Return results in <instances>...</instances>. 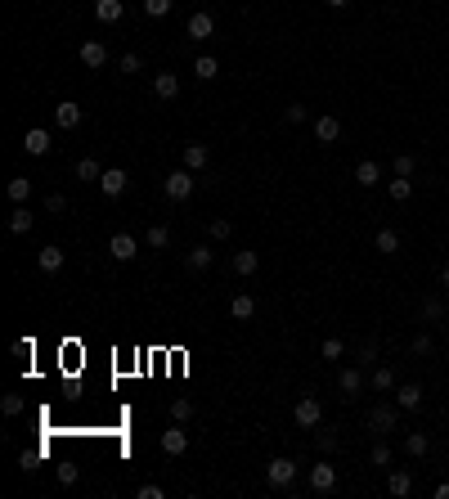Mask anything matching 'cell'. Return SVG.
Segmentation results:
<instances>
[{
  "mask_svg": "<svg viewBox=\"0 0 449 499\" xmlns=\"http://www.w3.org/2000/svg\"><path fill=\"white\" fill-rule=\"evenodd\" d=\"M193 185H198V180H193V172H189V167H180V172H171V176L162 180V193H166L171 203H185L189 193H193Z\"/></svg>",
  "mask_w": 449,
  "mask_h": 499,
  "instance_id": "cell-1",
  "label": "cell"
},
{
  "mask_svg": "<svg viewBox=\"0 0 449 499\" xmlns=\"http://www.w3.org/2000/svg\"><path fill=\"white\" fill-rule=\"evenodd\" d=\"M400 414H405V409H400V405H386V400H382V405H373V409H369V428H373V436L395 432Z\"/></svg>",
  "mask_w": 449,
  "mask_h": 499,
  "instance_id": "cell-2",
  "label": "cell"
},
{
  "mask_svg": "<svg viewBox=\"0 0 449 499\" xmlns=\"http://www.w3.org/2000/svg\"><path fill=\"white\" fill-rule=\"evenodd\" d=\"M293 419H297V428H319V423H324V405H319V400H314V396H301L297 400V409H293Z\"/></svg>",
  "mask_w": 449,
  "mask_h": 499,
  "instance_id": "cell-3",
  "label": "cell"
},
{
  "mask_svg": "<svg viewBox=\"0 0 449 499\" xmlns=\"http://www.w3.org/2000/svg\"><path fill=\"white\" fill-rule=\"evenodd\" d=\"M293 477H297V464H293V459H274V464L265 468V481H270L274 491H288V486H293Z\"/></svg>",
  "mask_w": 449,
  "mask_h": 499,
  "instance_id": "cell-4",
  "label": "cell"
},
{
  "mask_svg": "<svg viewBox=\"0 0 449 499\" xmlns=\"http://www.w3.org/2000/svg\"><path fill=\"white\" fill-rule=\"evenodd\" d=\"M310 491L314 495H333L337 491V468L333 464H314L310 468Z\"/></svg>",
  "mask_w": 449,
  "mask_h": 499,
  "instance_id": "cell-5",
  "label": "cell"
},
{
  "mask_svg": "<svg viewBox=\"0 0 449 499\" xmlns=\"http://www.w3.org/2000/svg\"><path fill=\"white\" fill-rule=\"evenodd\" d=\"M157 445H162V455H185V450H189V432L185 428H180V423H171V428H166L162 432V441H157Z\"/></svg>",
  "mask_w": 449,
  "mask_h": 499,
  "instance_id": "cell-6",
  "label": "cell"
},
{
  "mask_svg": "<svg viewBox=\"0 0 449 499\" xmlns=\"http://www.w3.org/2000/svg\"><path fill=\"white\" fill-rule=\"evenodd\" d=\"M135 252H140L135 234H113V239H108V257H113V261H135Z\"/></svg>",
  "mask_w": 449,
  "mask_h": 499,
  "instance_id": "cell-7",
  "label": "cell"
},
{
  "mask_svg": "<svg viewBox=\"0 0 449 499\" xmlns=\"http://www.w3.org/2000/svg\"><path fill=\"white\" fill-rule=\"evenodd\" d=\"M185 32H189V41H207V36L216 32V18L207 14V9H198V14H189V23H185Z\"/></svg>",
  "mask_w": 449,
  "mask_h": 499,
  "instance_id": "cell-8",
  "label": "cell"
},
{
  "mask_svg": "<svg viewBox=\"0 0 449 499\" xmlns=\"http://www.w3.org/2000/svg\"><path fill=\"white\" fill-rule=\"evenodd\" d=\"M126 172L121 167H104V176H99V193H108V198H117V193H126Z\"/></svg>",
  "mask_w": 449,
  "mask_h": 499,
  "instance_id": "cell-9",
  "label": "cell"
},
{
  "mask_svg": "<svg viewBox=\"0 0 449 499\" xmlns=\"http://www.w3.org/2000/svg\"><path fill=\"white\" fill-rule=\"evenodd\" d=\"M391 396H395V405L405 409V414H414V409H422V387H418V383H400V387H395Z\"/></svg>",
  "mask_w": 449,
  "mask_h": 499,
  "instance_id": "cell-10",
  "label": "cell"
},
{
  "mask_svg": "<svg viewBox=\"0 0 449 499\" xmlns=\"http://www.w3.org/2000/svg\"><path fill=\"white\" fill-rule=\"evenodd\" d=\"M337 136H342V121H337L333 113L314 117V140H319V144H337Z\"/></svg>",
  "mask_w": 449,
  "mask_h": 499,
  "instance_id": "cell-11",
  "label": "cell"
},
{
  "mask_svg": "<svg viewBox=\"0 0 449 499\" xmlns=\"http://www.w3.org/2000/svg\"><path fill=\"white\" fill-rule=\"evenodd\" d=\"M369 387H373V392H382V396H391L395 387H400L395 383V369H391V364H378V369L369 373Z\"/></svg>",
  "mask_w": 449,
  "mask_h": 499,
  "instance_id": "cell-12",
  "label": "cell"
},
{
  "mask_svg": "<svg viewBox=\"0 0 449 499\" xmlns=\"http://www.w3.org/2000/svg\"><path fill=\"white\" fill-rule=\"evenodd\" d=\"M54 126H59V131H77V126H81V108L72 104V100H63V104L54 108Z\"/></svg>",
  "mask_w": 449,
  "mask_h": 499,
  "instance_id": "cell-13",
  "label": "cell"
},
{
  "mask_svg": "<svg viewBox=\"0 0 449 499\" xmlns=\"http://www.w3.org/2000/svg\"><path fill=\"white\" fill-rule=\"evenodd\" d=\"M153 95H157V100H176V95H180V77H176V72H157V77H153Z\"/></svg>",
  "mask_w": 449,
  "mask_h": 499,
  "instance_id": "cell-14",
  "label": "cell"
},
{
  "mask_svg": "<svg viewBox=\"0 0 449 499\" xmlns=\"http://www.w3.org/2000/svg\"><path fill=\"white\" fill-rule=\"evenodd\" d=\"M121 14H126V5H121V0H94V18L108 23V28H113V23H121Z\"/></svg>",
  "mask_w": 449,
  "mask_h": 499,
  "instance_id": "cell-15",
  "label": "cell"
},
{
  "mask_svg": "<svg viewBox=\"0 0 449 499\" xmlns=\"http://www.w3.org/2000/svg\"><path fill=\"white\" fill-rule=\"evenodd\" d=\"M23 149H27L32 157H45L50 153V131H41V126L27 131V136H23Z\"/></svg>",
  "mask_w": 449,
  "mask_h": 499,
  "instance_id": "cell-16",
  "label": "cell"
},
{
  "mask_svg": "<svg viewBox=\"0 0 449 499\" xmlns=\"http://www.w3.org/2000/svg\"><path fill=\"white\" fill-rule=\"evenodd\" d=\"M386 491H391L395 499H405L409 491H414V477H409L405 468H391V472H386Z\"/></svg>",
  "mask_w": 449,
  "mask_h": 499,
  "instance_id": "cell-17",
  "label": "cell"
},
{
  "mask_svg": "<svg viewBox=\"0 0 449 499\" xmlns=\"http://www.w3.org/2000/svg\"><path fill=\"white\" fill-rule=\"evenodd\" d=\"M81 64L99 72V68L108 64V50H104V41H86V45H81Z\"/></svg>",
  "mask_w": 449,
  "mask_h": 499,
  "instance_id": "cell-18",
  "label": "cell"
},
{
  "mask_svg": "<svg viewBox=\"0 0 449 499\" xmlns=\"http://www.w3.org/2000/svg\"><path fill=\"white\" fill-rule=\"evenodd\" d=\"M378 180H382V167L373 162V157H364V162L355 167V185H364V189H373V185H378Z\"/></svg>",
  "mask_w": 449,
  "mask_h": 499,
  "instance_id": "cell-19",
  "label": "cell"
},
{
  "mask_svg": "<svg viewBox=\"0 0 449 499\" xmlns=\"http://www.w3.org/2000/svg\"><path fill=\"white\" fill-rule=\"evenodd\" d=\"M36 265H41L45 275H59V270H63V248H54V243H50V248H41V257H36Z\"/></svg>",
  "mask_w": 449,
  "mask_h": 499,
  "instance_id": "cell-20",
  "label": "cell"
},
{
  "mask_svg": "<svg viewBox=\"0 0 449 499\" xmlns=\"http://www.w3.org/2000/svg\"><path fill=\"white\" fill-rule=\"evenodd\" d=\"M229 265H234V275H242V279H247V275H257V270H261V257H257V252H247V248H242V252H234V261H229Z\"/></svg>",
  "mask_w": 449,
  "mask_h": 499,
  "instance_id": "cell-21",
  "label": "cell"
},
{
  "mask_svg": "<svg viewBox=\"0 0 449 499\" xmlns=\"http://www.w3.org/2000/svg\"><path fill=\"white\" fill-rule=\"evenodd\" d=\"M337 383H342V392H346V396H359V392H364V373H359V364L342 369V373H337Z\"/></svg>",
  "mask_w": 449,
  "mask_h": 499,
  "instance_id": "cell-22",
  "label": "cell"
},
{
  "mask_svg": "<svg viewBox=\"0 0 449 499\" xmlns=\"http://www.w3.org/2000/svg\"><path fill=\"white\" fill-rule=\"evenodd\" d=\"M189 270H211V261H216V252L207 248V243H198V248H189Z\"/></svg>",
  "mask_w": 449,
  "mask_h": 499,
  "instance_id": "cell-23",
  "label": "cell"
},
{
  "mask_svg": "<svg viewBox=\"0 0 449 499\" xmlns=\"http://www.w3.org/2000/svg\"><path fill=\"white\" fill-rule=\"evenodd\" d=\"M229 315H234V320H242L247 324L252 315H257V297H247V293H238L234 301H229Z\"/></svg>",
  "mask_w": 449,
  "mask_h": 499,
  "instance_id": "cell-24",
  "label": "cell"
},
{
  "mask_svg": "<svg viewBox=\"0 0 449 499\" xmlns=\"http://www.w3.org/2000/svg\"><path fill=\"white\" fill-rule=\"evenodd\" d=\"M207 144H185V167L189 172H202V167H207Z\"/></svg>",
  "mask_w": 449,
  "mask_h": 499,
  "instance_id": "cell-25",
  "label": "cell"
},
{
  "mask_svg": "<svg viewBox=\"0 0 449 499\" xmlns=\"http://www.w3.org/2000/svg\"><path fill=\"white\" fill-rule=\"evenodd\" d=\"M9 234H32V212H27L23 203L9 212Z\"/></svg>",
  "mask_w": 449,
  "mask_h": 499,
  "instance_id": "cell-26",
  "label": "cell"
},
{
  "mask_svg": "<svg viewBox=\"0 0 449 499\" xmlns=\"http://www.w3.org/2000/svg\"><path fill=\"white\" fill-rule=\"evenodd\" d=\"M193 77L198 81H211V77H221V64H216L211 54H202V59H193Z\"/></svg>",
  "mask_w": 449,
  "mask_h": 499,
  "instance_id": "cell-27",
  "label": "cell"
},
{
  "mask_svg": "<svg viewBox=\"0 0 449 499\" xmlns=\"http://www.w3.org/2000/svg\"><path fill=\"white\" fill-rule=\"evenodd\" d=\"M386 193H391L395 203H409V193H414V180H409V176H395L391 185H386Z\"/></svg>",
  "mask_w": 449,
  "mask_h": 499,
  "instance_id": "cell-28",
  "label": "cell"
},
{
  "mask_svg": "<svg viewBox=\"0 0 449 499\" xmlns=\"http://www.w3.org/2000/svg\"><path fill=\"white\" fill-rule=\"evenodd\" d=\"M99 162H94V157H81V162H77V180H90V185H99Z\"/></svg>",
  "mask_w": 449,
  "mask_h": 499,
  "instance_id": "cell-29",
  "label": "cell"
},
{
  "mask_svg": "<svg viewBox=\"0 0 449 499\" xmlns=\"http://www.w3.org/2000/svg\"><path fill=\"white\" fill-rule=\"evenodd\" d=\"M9 198H14V203H27V198H32V180H27V176H14V180H9Z\"/></svg>",
  "mask_w": 449,
  "mask_h": 499,
  "instance_id": "cell-30",
  "label": "cell"
},
{
  "mask_svg": "<svg viewBox=\"0 0 449 499\" xmlns=\"http://www.w3.org/2000/svg\"><path fill=\"white\" fill-rule=\"evenodd\" d=\"M427 445H431V441H427L422 432H409V436H405V450H409L414 459H422V455H427Z\"/></svg>",
  "mask_w": 449,
  "mask_h": 499,
  "instance_id": "cell-31",
  "label": "cell"
},
{
  "mask_svg": "<svg viewBox=\"0 0 449 499\" xmlns=\"http://www.w3.org/2000/svg\"><path fill=\"white\" fill-rule=\"evenodd\" d=\"M378 252H386V257L400 252V234H395V229H378Z\"/></svg>",
  "mask_w": 449,
  "mask_h": 499,
  "instance_id": "cell-32",
  "label": "cell"
},
{
  "mask_svg": "<svg viewBox=\"0 0 449 499\" xmlns=\"http://www.w3.org/2000/svg\"><path fill=\"white\" fill-rule=\"evenodd\" d=\"M171 419H176V423H189V419H193V400L176 396V400H171Z\"/></svg>",
  "mask_w": 449,
  "mask_h": 499,
  "instance_id": "cell-33",
  "label": "cell"
},
{
  "mask_svg": "<svg viewBox=\"0 0 449 499\" xmlns=\"http://www.w3.org/2000/svg\"><path fill=\"white\" fill-rule=\"evenodd\" d=\"M144 243H149V248H166V243H171V229H166V225H153L149 234H144Z\"/></svg>",
  "mask_w": 449,
  "mask_h": 499,
  "instance_id": "cell-34",
  "label": "cell"
},
{
  "mask_svg": "<svg viewBox=\"0 0 449 499\" xmlns=\"http://www.w3.org/2000/svg\"><path fill=\"white\" fill-rule=\"evenodd\" d=\"M441 315H445V301H441V297H427V301H422V320H427V324H436Z\"/></svg>",
  "mask_w": 449,
  "mask_h": 499,
  "instance_id": "cell-35",
  "label": "cell"
},
{
  "mask_svg": "<svg viewBox=\"0 0 449 499\" xmlns=\"http://www.w3.org/2000/svg\"><path fill=\"white\" fill-rule=\"evenodd\" d=\"M319 356H324V360H342V356H346V342H342V337H328V342L319 347Z\"/></svg>",
  "mask_w": 449,
  "mask_h": 499,
  "instance_id": "cell-36",
  "label": "cell"
},
{
  "mask_svg": "<svg viewBox=\"0 0 449 499\" xmlns=\"http://www.w3.org/2000/svg\"><path fill=\"white\" fill-rule=\"evenodd\" d=\"M373 464H378V468H391V445H386V441H378V445H373Z\"/></svg>",
  "mask_w": 449,
  "mask_h": 499,
  "instance_id": "cell-37",
  "label": "cell"
},
{
  "mask_svg": "<svg viewBox=\"0 0 449 499\" xmlns=\"http://www.w3.org/2000/svg\"><path fill=\"white\" fill-rule=\"evenodd\" d=\"M144 9H149V18H166L171 14V0H144Z\"/></svg>",
  "mask_w": 449,
  "mask_h": 499,
  "instance_id": "cell-38",
  "label": "cell"
},
{
  "mask_svg": "<svg viewBox=\"0 0 449 499\" xmlns=\"http://www.w3.org/2000/svg\"><path fill=\"white\" fill-rule=\"evenodd\" d=\"M0 409H5L9 419H14V414H23V396H14V392H9V396H0Z\"/></svg>",
  "mask_w": 449,
  "mask_h": 499,
  "instance_id": "cell-39",
  "label": "cell"
},
{
  "mask_svg": "<svg viewBox=\"0 0 449 499\" xmlns=\"http://www.w3.org/2000/svg\"><path fill=\"white\" fill-rule=\"evenodd\" d=\"M414 167H418L414 153H400V157H395V176H414Z\"/></svg>",
  "mask_w": 449,
  "mask_h": 499,
  "instance_id": "cell-40",
  "label": "cell"
},
{
  "mask_svg": "<svg viewBox=\"0 0 449 499\" xmlns=\"http://www.w3.org/2000/svg\"><path fill=\"white\" fill-rule=\"evenodd\" d=\"M431 351H436V342H431L427 333H418V337H414V356H431Z\"/></svg>",
  "mask_w": 449,
  "mask_h": 499,
  "instance_id": "cell-41",
  "label": "cell"
},
{
  "mask_svg": "<svg viewBox=\"0 0 449 499\" xmlns=\"http://www.w3.org/2000/svg\"><path fill=\"white\" fill-rule=\"evenodd\" d=\"M319 450H337V432L333 428H319Z\"/></svg>",
  "mask_w": 449,
  "mask_h": 499,
  "instance_id": "cell-42",
  "label": "cell"
},
{
  "mask_svg": "<svg viewBox=\"0 0 449 499\" xmlns=\"http://www.w3.org/2000/svg\"><path fill=\"white\" fill-rule=\"evenodd\" d=\"M283 117H288V121H306V104H288Z\"/></svg>",
  "mask_w": 449,
  "mask_h": 499,
  "instance_id": "cell-43",
  "label": "cell"
},
{
  "mask_svg": "<svg viewBox=\"0 0 449 499\" xmlns=\"http://www.w3.org/2000/svg\"><path fill=\"white\" fill-rule=\"evenodd\" d=\"M373 360H378V347H373V342H364V347H359V360H355V364H373Z\"/></svg>",
  "mask_w": 449,
  "mask_h": 499,
  "instance_id": "cell-44",
  "label": "cell"
},
{
  "mask_svg": "<svg viewBox=\"0 0 449 499\" xmlns=\"http://www.w3.org/2000/svg\"><path fill=\"white\" fill-rule=\"evenodd\" d=\"M229 234H234V225H229V221H211V239H229Z\"/></svg>",
  "mask_w": 449,
  "mask_h": 499,
  "instance_id": "cell-45",
  "label": "cell"
},
{
  "mask_svg": "<svg viewBox=\"0 0 449 499\" xmlns=\"http://www.w3.org/2000/svg\"><path fill=\"white\" fill-rule=\"evenodd\" d=\"M135 495H140V499H162L166 491H162V486H153V481H149V486H140V491H135Z\"/></svg>",
  "mask_w": 449,
  "mask_h": 499,
  "instance_id": "cell-46",
  "label": "cell"
},
{
  "mask_svg": "<svg viewBox=\"0 0 449 499\" xmlns=\"http://www.w3.org/2000/svg\"><path fill=\"white\" fill-rule=\"evenodd\" d=\"M45 207H50V212H68V198H63V193H50Z\"/></svg>",
  "mask_w": 449,
  "mask_h": 499,
  "instance_id": "cell-47",
  "label": "cell"
},
{
  "mask_svg": "<svg viewBox=\"0 0 449 499\" xmlns=\"http://www.w3.org/2000/svg\"><path fill=\"white\" fill-rule=\"evenodd\" d=\"M144 64H140V54H121V72H140Z\"/></svg>",
  "mask_w": 449,
  "mask_h": 499,
  "instance_id": "cell-48",
  "label": "cell"
},
{
  "mask_svg": "<svg viewBox=\"0 0 449 499\" xmlns=\"http://www.w3.org/2000/svg\"><path fill=\"white\" fill-rule=\"evenodd\" d=\"M59 481H63V486L77 481V464H63V468H59Z\"/></svg>",
  "mask_w": 449,
  "mask_h": 499,
  "instance_id": "cell-49",
  "label": "cell"
},
{
  "mask_svg": "<svg viewBox=\"0 0 449 499\" xmlns=\"http://www.w3.org/2000/svg\"><path fill=\"white\" fill-rule=\"evenodd\" d=\"M14 351H18V356H27V360H32V351H36V347H32V337H18V342H14Z\"/></svg>",
  "mask_w": 449,
  "mask_h": 499,
  "instance_id": "cell-50",
  "label": "cell"
},
{
  "mask_svg": "<svg viewBox=\"0 0 449 499\" xmlns=\"http://www.w3.org/2000/svg\"><path fill=\"white\" fill-rule=\"evenodd\" d=\"M436 499H449V481H441V486H436Z\"/></svg>",
  "mask_w": 449,
  "mask_h": 499,
  "instance_id": "cell-51",
  "label": "cell"
},
{
  "mask_svg": "<svg viewBox=\"0 0 449 499\" xmlns=\"http://www.w3.org/2000/svg\"><path fill=\"white\" fill-rule=\"evenodd\" d=\"M324 5H328V9H346L350 0H324Z\"/></svg>",
  "mask_w": 449,
  "mask_h": 499,
  "instance_id": "cell-52",
  "label": "cell"
},
{
  "mask_svg": "<svg viewBox=\"0 0 449 499\" xmlns=\"http://www.w3.org/2000/svg\"><path fill=\"white\" fill-rule=\"evenodd\" d=\"M441 288H449V261H445V270H441Z\"/></svg>",
  "mask_w": 449,
  "mask_h": 499,
  "instance_id": "cell-53",
  "label": "cell"
}]
</instances>
